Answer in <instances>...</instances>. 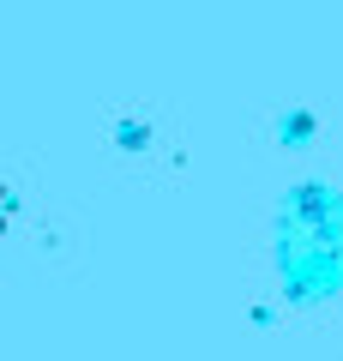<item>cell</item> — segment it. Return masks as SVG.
Returning a JSON list of instances; mask_svg holds the SVG:
<instances>
[{"label":"cell","mask_w":343,"mask_h":361,"mask_svg":"<svg viewBox=\"0 0 343 361\" xmlns=\"http://www.w3.org/2000/svg\"><path fill=\"white\" fill-rule=\"evenodd\" d=\"M6 223H13V193L0 187V235H6Z\"/></svg>","instance_id":"1"}]
</instances>
